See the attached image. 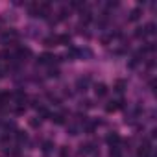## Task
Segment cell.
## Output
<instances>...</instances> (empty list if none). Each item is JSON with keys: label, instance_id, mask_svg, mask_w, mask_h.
Instances as JSON below:
<instances>
[{"label": "cell", "instance_id": "cell-2", "mask_svg": "<svg viewBox=\"0 0 157 157\" xmlns=\"http://www.w3.org/2000/svg\"><path fill=\"white\" fill-rule=\"evenodd\" d=\"M30 56H32V50H30V48L19 46V50H17V56H15V59H21V61H24V57H30Z\"/></svg>", "mask_w": 157, "mask_h": 157}, {"label": "cell", "instance_id": "cell-12", "mask_svg": "<svg viewBox=\"0 0 157 157\" xmlns=\"http://www.w3.org/2000/svg\"><path fill=\"white\" fill-rule=\"evenodd\" d=\"M52 122H56V124H63V122H65V115H63V113L54 115V117H52Z\"/></svg>", "mask_w": 157, "mask_h": 157}, {"label": "cell", "instance_id": "cell-13", "mask_svg": "<svg viewBox=\"0 0 157 157\" xmlns=\"http://www.w3.org/2000/svg\"><path fill=\"white\" fill-rule=\"evenodd\" d=\"M140 17V8H135L131 13H129V21H137Z\"/></svg>", "mask_w": 157, "mask_h": 157}, {"label": "cell", "instance_id": "cell-5", "mask_svg": "<svg viewBox=\"0 0 157 157\" xmlns=\"http://www.w3.org/2000/svg\"><path fill=\"white\" fill-rule=\"evenodd\" d=\"M56 57H54V54H41L39 56V63L41 65H48V63H52Z\"/></svg>", "mask_w": 157, "mask_h": 157}, {"label": "cell", "instance_id": "cell-22", "mask_svg": "<svg viewBox=\"0 0 157 157\" xmlns=\"http://www.w3.org/2000/svg\"><path fill=\"white\" fill-rule=\"evenodd\" d=\"M2 24H4V19H0V30H2Z\"/></svg>", "mask_w": 157, "mask_h": 157}, {"label": "cell", "instance_id": "cell-9", "mask_svg": "<svg viewBox=\"0 0 157 157\" xmlns=\"http://www.w3.org/2000/svg\"><path fill=\"white\" fill-rule=\"evenodd\" d=\"M142 30H144V35H153L155 33V24L153 22H148Z\"/></svg>", "mask_w": 157, "mask_h": 157}, {"label": "cell", "instance_id": "cell-4", "mask_svg": "<svg viewBox=\"0 0 157 157\" xmlns=\"http://www.w3.org/2000/svg\"><path fill=\"white\" fill-rule=\"evenodd\" d=\"M94 94L96 96H105L107 94V85L105 83H96L94 85Z\"/></svg>", "mask_w": 157, "mask_h": 157}, {"label": "cell", "instance_id": "cell-15", "mask_svg": "<svg viewBox=\"0 0 157 157\" xmlns=\"http://www.w3.org/2000/svg\"><path fill=\"white\" fill-rule=\"evenodd\" d=\"M17 140H19V144H22V142L28 140V135L24 131H17Z\"/></svg>", "mask_w": 157, "mask_h": 157}, {"label": "cell", "instance_id": "cell-18", "mask_svg": "<svg viewBox=\"0 0 157 157\" xmlns=\"http://www.w3.org/2000/svg\"><path fill=\"white\" fill-rule=\"evenodd\" d=\"M30 126H32V128H39V126H41V118H39V117L32 118V120H30Z\"/></svg>", "mask_w": 157, "mask_h": 157}, {"label": "cell", "instance_id": "cell-16", "mask_svg": "<svg viewBox=\"0 0 157 157\" xmlns=\"http://www.w3.org/2000/svg\"><path fill=\"white\" fill-rule=\"evenodd\" d=\"M10 57H11V52L10 50H2V52H0V61H6Z\"/></svg>", "mask_w": 157, "mask_h": 157}, {"label": "cell", "instance_id": "cell-1", "mask_svg": "<svg viewBox=\"0 0 157 157\" xmlns=\"http://www.w3.org/2000/svg\"><path fill=\"white\" fill-rule=\"evenodd\" d=\"M89 83H91V78L89 76H82V78H78L76 87H78V91H87Z\"/></svg>", "mask_w": 157, "mask_h": 157}, {"label": "cell", "instance_id": "cell-21", "mask_svg": "<svg viewBox=\"0 0 157 157\" xmlns=\"http://www.w3.org/2000/svg\"><path fill=\"white\" fill-rule=\"evenodd\" d=\"M6 76V68L4 67H0V78H4Z\"/></svg>", "mask_w": 157, "mask_h": 157}, {"label": "cell", "instance_id": "cell-17", "mask_svg": "<svg viewBox=\"0 0 157 157\" xmlns=\"http://www.w3.org/2000/svg\"><path fill=\"white\" fill-rule=\"evenodd\" d=\"M124 89H126V82H124V80H118V82H117V91H118V93H124Z\"/></svg>", "mask_w": 157, "mask_h": 157}, {"label": "cell", "instance_id": "cell-19", "mask_svg": "<svg viewBox=\"0 0 157 157\" xmlns=\"http://www.w3.org/2000/svg\"><path fill=\"white\" fill-rule=\"evenodd\" d=\"M52 148H54V144H52L50 140H46V142H44V148H43V150H44V151H50Z\"/></svg>", "mask_w": 157, "mask_h": 157}, {"label": "cell", "instance_id": "cell-6", "mask_svg": "<svg viewBox=\"0 0 157 157\" xmlns=\"http://www.w3.org/2000/svg\"><path fill=\"white\" fill-rule=\"evenodd\" d=\"M118 142H120L118 133H109V135H107V144H111V148H113V146H117Z\"/></svg>", "mask_w": 157, "mask_h": 157}, {"label": "cell", "instance_id": "cell-11", "mask_svg": "<svg viewBox=\"0 0 157 157\" xmlns=\"http://www.w3.org/2000/svg\"><path fill=\"white\" fill-rule=\"evenodd\" d=\"M57 43L68 46V44H70V35H65V33H63V35H57Z\"/></svg>", "mask_w": 157, "mask_h": 157}, {"label": "cell", "instance_id": "cell-7", "mask_svg": "<svg viewBox=\"0 0 157 157\" xmlns=\"http://www.w3.org/2000/svg\"><path fill=\"white\" fill-rule=\"evenodd\" d=\"M120 105H122V102H109V104L105 105V111H107V113H115Z\"/></svg>", "mask_w": 157, "mask_h": 157}, {"label": "cell", "instance_id": "cell-20", "mask_svg": "<svg viewBox=\"0 0 157 157\" xmlns=\"http://www.w3.org/2000/svg\"><path fill=\"white\" fill-rule=\"evenodd\" d=\"M48 76H50V78H57V76H59V70H56V68H54V70H50V72H48Z\"/></svg>", "mask_w": 157, "mask_h": 157}, {"label": "cell", "instance_id": "cell-14", "mask_svg": "<svg viewBox=\"0 0 157 157\" xmlns=\"http://www.w3.org/2000/svg\"><path fill=\"white\" fill-rule=\"evenodd\" d=\"M15 100H17L19 104H24V102H26V94H24L22 91H19V93H15Z\"/></svg>", "mask_w": 157, "mask_h": 157}, {"label": "cell", "instance_id": "cell-3", "mask_svg": "<svg viewBox=\"0 0 157 157\" xmlns=\"http://www.w3.org/2000/svg\"><path fill=\"white\" fill-rule=\"evenodd\" d=\"M17 37H19V33H17L15 30H10V32H4V33H2V41H4V43H8V41H15Z\"/></svg>", "mask_w": 157, "mask_h": 157}, {"label": "cell", "instance_id": "cell-8", "mask_svg": "<svg viewBox=\"0 0 157 157\" xmlns=\"http://www.w3.org/2000/svg\"><path fill=\"white\" fill-rule=\"evenodd\" d=\"M94 151V146L89 142V144H82V150H80V153L82 155H87V153H93Z\"/></svg>", "mask_w": 157, "mask_h": 157}, {"label": "cell", "instance_id": "cell-10", "mask_svg": "<svg viewBox=\"0 0 157 157\" xmlns=\"http://www.w3.org/2000/svg\"><path fill=\"white\" fill-rule=\"evenodd\" d=\"M57 44H59V43H57V35L44 39V46H48V48H50V46H57Z\"/></svg>", "mask_w": 157, "mask_h": 157}]
</instances>
